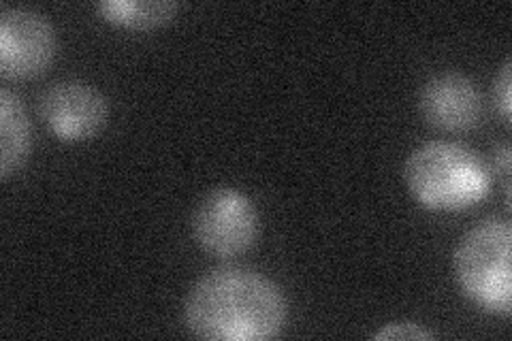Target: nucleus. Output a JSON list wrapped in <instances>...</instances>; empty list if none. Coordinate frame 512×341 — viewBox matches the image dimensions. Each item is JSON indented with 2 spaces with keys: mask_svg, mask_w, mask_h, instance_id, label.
Masks as SVG:
<instances>
[{
  "mask_svg": "<svg viewBox=\"0 0 512 341\" xmlns=\"http://www.w3.org/2000/svg\"><path fill=\"white\" fill-rule=\"evenodd\" d=\"M184 324L199 339L269 341L286 324L280 286L250 267H218L188 290Z\"/></svg>",
  "mask_w": 512,
  "mask_h": 341,
  "instance_id": "f257e3e1",
  "label": "nucleus"
},
{
  "mask_svg": "<svg viewBox=\"0 0 512 341\" xmlns=\"http://www.w3.org/2000/svg\"><path fill=\"white\" fill-rule=\"evenodd\" d=\"M412 197L429 211H461L487 199L491 171L468 145L427 141L416 148L404 167Z\"/></svg>",
  "mask_w": 512,
  "mask_h": 341,
  "instance_id": "f03ea898",
  "label": "nucleus"
},
{
  "mask_svg": "<svg viewBox=\"0 0 512 341\" xmlns=\"http://www.w3.org/2000/svg\"><path fill=\"white\" fill-rule=\"evenodd\" d=\"M510 252V222L489 218L463 235L453 254L459 290L483 312L504 318L512 312Z\"/></svg>",
  "mask_w": 512,
  "mask_h": 341,
  "instance_id": "7ed1b4c3",
  "label": "nucleus"
},
{
  "mask_svg": "<svg viewBox=\"0 0 512 341\" xmlns=\"http://www.w3.org/2000/svg\"><path fill=\"white\" fill-rule=\"evenodd\" d=\"M259 233V209L248 194L229 186L207 192L192 214V237L197 246L224 261L246 254Z\"/></svg>",
  "mask_w": 512,
  "mask_h": 341,
  "instance_id": "20e7f679",
  "label": "nucleus"
},
{
  "mask_svg": "<svg viewBox=\"0 0 512 341\" xmlns=\"http://www.w3.org/2000/svg\"><path fill=\"white\" fill-rule=\"evenodd\" d=\"M58 39L43 13L26 7L0 11V75L32 79L43 75L56 58Z\"/></svg>",
  "mask_w": 512,
  "mask_h": 341,
  "instance_id": "39448f33",
  "label": "nucleus"
},
{
  "mask_svg": "<svg viewBox=\"0 0 512 341\" xmlns=\"http://www.w3.org/2000/svg\"><path fill=\"white\" fill-rule=\"evenodd\" d=\"M39 116L47 131L60 141H88L105 128L109 101L86 81L62 79L43 90Z\"/></svg>",
  "mask_w": 512,
  "mask_h": 341,
  "instance_id": "423d86ee",
  "label": "nucleus"
},
{
  "mask_svg": "<svg viewBox=\"0 0 512 341\" xmlns=\"http://www.w3.org/2000/svg\"><path fill=\"white\" fill-rule=\"evenodd\" d=\"M419 111L438 131L468 133L483 122L485 103L470 77L451 71L425 81L419 94Z\"/></svg>",
  "mask_w": 512,
  "mask_h": 341,
  "instance_id": "0eeeda50",
  "label": "nucleus"
},
{
  "mask_svg": "<svg viewBox=\"0 0 512 341\" xmlns=\"http://www.w3.org/2000/svg\"><path fill=\"white\" fill-rule=\"evenodd\" d=\"M30 152V120L18 94L0 88V177L18 173Z\"/></svg>",
  "mask_w": 512,
  "mask_h": 341,
  "instance_id": "6e6552de",
  "label": "nucleus"
},
{
  "mask_svg": "<svg viewBox=\"0 0 512 341\" xmlns=\"http://www.w3.org/2000/svg\"><path fill=\"white\" fill-rule=\"evenodd\" d=\"M94 9L105 22L114 26L152 30L175 20L180 5L173 0H101Z\"/></svg>",
  "mask_w": 512,
  "mask_h": 341,
  "instance_id": "1a4fd4ad",
  "label": "nucleus"
},
{
  "mask_svg": "<svg viewBox=\"0 0 512 341\" xmlns=\"http://www.w3.org/2000/svg\"><path fill=\"white\" fill-rule=\"evenodd\" d=\"M512 62L510 58L504 60L500 73L495 75L493 81V94H495V107H498L500 116L506 124H510V116H512Z\"/></svg>",
  "mask_w": 512,
  "mask_h": 341,
  "instance_id": "9d476101",
  "label": "nucleus"
},
{
  "mask_svg": "<svg viewBox=\"0 0 512 341\" xmlns=\"http://www.w3.org/2000/svg\"><path fill=\"white\" fill-rule=\"evenodd\" d=\"M438 335L431 333L427 329H423L421 324L414 322H391L384 324L380 331H376L372 335V339H380V341H389V339H436Z\"/></svg>",
  "mask_w": 512,
  "mask_h": 341,
  "instance_id": "9b49d317",
  "label": "nucleus"
},
{
  "mask_svg": "<svg viewBox=\"0 0 512 341\" xmlns=\"http://www.w3.org/2000/svg\"><path fill=\"white\" fill-rule=\"evenodd\" d=\"M510 158H512L510 145L502 143L500 148L495 150V167H498V171L504 177V201L508 209H510Z\"/></svg>",
  "mask_w": 512,
  "mask_h": 341,
  "instance_id": "f8f14e48",
  "label": "nucleus"
}]
</instances>
